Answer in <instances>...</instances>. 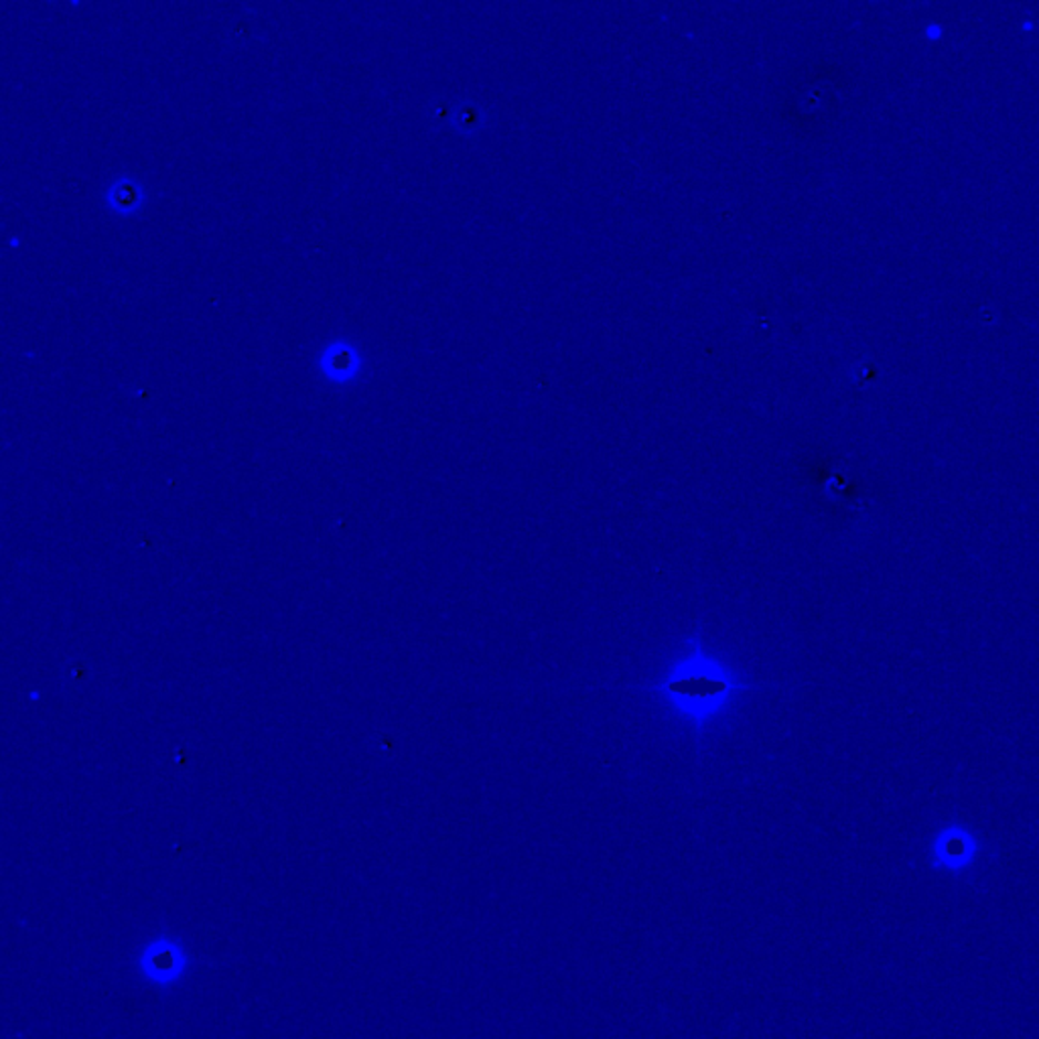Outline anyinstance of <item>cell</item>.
Segmentation results:
<instances>
[{"label": "cell", "mask_w": 1039, "mask_h": 1039, "mask_svg": "<svg viewBox=\"0 0 1039 1039\" xmlns=\"http://www.w3.org/2000/svg\"><path fill=\"white\" fill-rule=\"evenodd\" d=\"M752 686L740 684L717 660L706 656L703 642L696 638L693 645L689 644V654L672 669L666 681L652 689L640 686V691L664 696L672 709H679L684 717L691 719L701 729L705 727L709 719L725 709L737 691L741 693Z\"/></svg>", "instance_id": "1"}, {"label": "cell", "mask_w": 1039, "mask_h": 1039, "mask_svg": "<svg viewBox=\"0 0 1039 1039\" xmlns=\"http://www.w3.org/2000/svg\"><path fill=\"white\" fill-rule=\"evenodd\" d=\"M315 366L323 383L332 384V386H349V384L358 383L364 376L366 356L356 342L347 337H334L319 349Z\"/></svg>", "instance_id": "2"}, {"label": "cell", "mask_w": 1039, "mask_h": 1039, "mask_svg": "<svg viewBox=\"0 0 1039 1039\" xmlns=\"http://www.w3.org/2000/svg\"><path fill=\"white\" fill-rule=\"evenodd\" d=\"M139 967L151 982L167 987L183 977L187 968V955L177 940L159 936L156 940H151L149 946H144Z\"/></svg>", "instance_id": "3"}, {"label": "cell", "mask_w": 1039, "mask_h": 1039, "mask_svg": "<svg viewBox=\"0 0 1039 1039\" xmlns=\"http://www.w3.org/2000/svg\"><path fill=\"white\" fill-rule=\"evenodd\" d=\"M979 843L977 836L960 825H950L943 828L934 838L933 857L940 867L946 869H960L970 865L977 857Z\"/></svg>", "instance_id": "4"}, {"label": "cell", "mask_w": 1039, "mask_h": 1039, "mask_svg": "<svg viewBox=\"0 0 1039 1039\" xmlns=\"http://www.w3.org/2000/svg\"><path fill=\"white\" fill-rule=\"evenodd\" d=\"M146 185L131 173L112 177L102 192L108 212L119 217H136L146 205Z\"/></svg>", "instance_id": "5"}]
</instances>
